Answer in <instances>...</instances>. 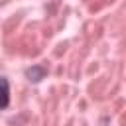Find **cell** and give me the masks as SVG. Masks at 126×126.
Segmentation results:
<instances>
[{
	"label": "cell",
	"mask_w": 126,
	"mask_h": 126,
	"mask_svg": "<svg viewBox=\"0 0 126 126\" xmlns=\"http://www.w3.org/2000/svg\"><path fill=\"white\" fill-rule=\"evenodd\" d=\"M45 75H47V69L43 65H32L26 69V79L32 83H39L41 79H45Z\"/></svg>",
	"instance_id": "obj_1"
},
{
	"label": "cell",
	"mask_w": 126,
	"mask_h": 126,
	"mask_svg": "<svg viewBox=\"0 0 126 126\" xmlns=\"http://www.w3.org/2000/svg\"><path fill=\"white\" fill-rule=\"evenodd\" d=\"M10 104V83L6 77H0V110L8 108Z\"/></svg>",
	"instance_id": "obj_2"
}]
</instances>
